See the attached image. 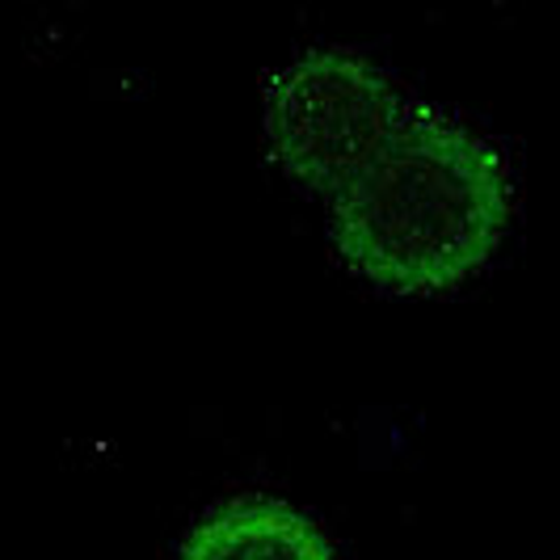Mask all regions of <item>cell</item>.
<instances>
[{
    "label": "cell",
    "instance_id": "3957f363",
    "mask_svg": "<svg viewBox=\"0 0 560 560\" xmlns=\"http://www.w3.org/2000/svg\"><path fill=\"white\" fill-rule=\"evenodd\" d=\"M177 560H337V552L300 505L249 493L207 510Z\"/></svg>",
    "mask_w": 560,
    "mask_h": 560
},
{
    "label": "cell",
    "instance_id": "7a4b0ae2",
    "mask_svg": "<svg viewBox=\"0 0 560 560\" xmlns=\"http://www.w3.org/2000/svg\"><path fill=\"white\" fill-rule=\"evenodd\" d=\"M393 81L371 59L312 47L266 89V143L287 177L337 198L405 127Z\"/></svg>",
    "mask_w": 560,
    "mask_h": 560
},
{
    "label": "cell",
    "instance_id": "6da1fadb",
    "mask_svg": "<svg viewBox=\"0 0 560 560\" xmlns=\"http://www.w3.org/2000/svg\"><path fill=\"white\" fill-rule=\"evenodd\" d=\"M334 202L337 253L388 291L434 295L498 253L514 186L502 152L464 122L418 110Z\"/></svg>",
    "mask_w": 560,
    "mask_h": 560
}]
</instances>
